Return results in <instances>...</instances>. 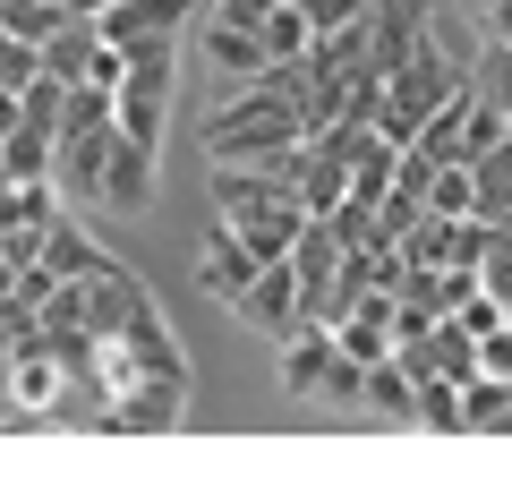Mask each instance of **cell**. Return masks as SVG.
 I'll return each instance as SVG.
<instances>
[{
	"mask_svg": "<svg viewBox=\"0 0 512 478\" xmlns=\"http://www.w3.org/2000/svg\"><path fill=\"white\" fill-rule=\"evenodd\" d=\"M299 137H308V120H299V103H282L274 86H239L231 103H214V120H205V146H214V163H274V154H291Z\"/></svg>",
	"mask_w": 512,
	"mask_h": 478,
	"instance_id": "cell-1",
	"label": "cell"
},
{
	"mask_svg": "<svg viewBox=\"0 0 512 478\" xmlns=\"http://www.w3.org/2000/svg\"><path fill=\"white\" fill-rule=\"evenodd\" d=\"M453 94H470V69H461V60L436 43V26H427V35L410 43V60L384 77V111H376V129L410 146V137L427 129V111H444Z\"/></svg>",
	"mask_w": 512,
	"mask_h": 478,
	"instance_id": "cell-2",
	"label": "cell"
},
{
	"mask_svg": "<svg viewBox=\"0 0 512 478\" xmlns=\"http://www.w3.org/2000/svg\"><path fill=\"white\" fill-rule=\"evenodd\" d=\"M188 410V376H137L128 393H111L103 427L111 436H163V427H180Z\"/></svg>",
	"mask_w": 512,
	"mask_h": 478,
	"instance_id": "cell-3",
	"label": "cell"
},
{
	"mask_svg": "<svg viewBox=\"0 0 512 478\" xmlns=\"http://www.w3.org/2000/svg\"><path fill=\"white\" fill-rule=\"evenodd\" d=\"M231 316H239V325H256V333H265V342H282V333H291L299 316H308V291H299L291 257H274V265H265V274H256L248 291L231 299Z\"/></svg>",
	"mask_w": 512,
	"mask_h": 478,
	"instance_id": "cell-4",
	"label": "cell"
},
{
	"mask_svg": "<svg viewBox=\"0 0 512 478\" xmlns=\"http://www.w3.org/2000/svg\"><path fill=\"white\" fill-rule=\"evenodd\" d=\"M256 274H265V257H256L248 239H239L231 222L214 214V231H205V248H197V291H205V299H222V308H231V299L248 291Z\"/></svg>",
	"mask_w": 512,
	"mask_h": 478,
	"instance_id": "cell-5",
	"label": "cell"
},
{
	"mask_svg": "<svg viewBox=\"0 0 512 478\" xmlns=\"http://www.w3.org/2000/svg\"><path fill=\"white\" fill-rule=\"evenodd\" d=\"M188 18H197V0H111L94 26H103V43L128 52V43H180Z\"/></svg>",
	"mask_w": 512,
	"mask_h": 478,
	"instance_id": "cell-6",
	"label": "cell"
},
{
	"mask_svg": "<svg viewBox=\"0 0 512 478\" xmlns=\"http://www.w3.org/2000/svg\"><path fill=\"white\" fill-rule=\"evenodd\" d=\"M60 385H69V368H60L52 333H43V342H18V350H9V393H18V410H26V419H52Z\"/></svg>",
	"mask_w": 512,
	"mask_h": 478,
	"instance_id": "cell-7",
	"label": "cell"
},
{
	"mask_svg": "<svg viewBox=\"0 0 512 478\" xmlns=\"http://www.w3.org/2000/svg\"><path fill=\"white\" fill-rule=\"evenodd\" d=\"M342 257H350V248H342V231H333L325 214H308V222H299V239H291V274H299V291H308V308L333 291Z\"/></svg>",
	"mask_w": 512,
	"mask_h": 478,
	"instance_id": "cell-8",
	"label": "cell"
},
{
	"mask_svg": "<svg viewBox=\"0 0 512 478\" xmlns=\"http://www.w3.org/2000/svg\"><path fill=\"white\" fill-rule=\"evenodd\" d=\"M154 163H163V154L137 146V137L111 146V171H103V205H111V214H146V205H154Z\"/></svg>",
	"mask_w": 512,
	"mask_h": 478,
	"instance_id": "cell-9",
	"label": "cell"
},
{
	"mask_svg": "<svg viewBox=\"0 0 512 478\" xmlns=\"http://www.w3.org/2000/svg\"><path fill=\"white\" fill-rule=\"evenodd\" d=\"M265 35H256V26H231V18H214L205 26V69L214 77H231V86H248V77H265Z\"/></svg>",
	"mask_w": 512,
	"mask_h": 478,
	"instance_id": "cell-10",
	"label": "cell"
},
{
	"mask_svg": "<svg viewBox=\"0 0 512 478\" xmlns=\"http://www.w3.org/2000/svg\"><path fill=\"white\" fill-rule=\"evenodd\" d=\"M120 342L137 350V368H146V376H188V350L171 342V325H163V308H154V299L120 325Z\"/></svg>",
	"mask_w": 512,
	"mask_h": 478,
	"instance_id": "cell-11",
	"label": "cell"
},
{
	"mask_svg": "<svg viewBox=\"0 0 512 478\" xmlns=\"http://www.w3.org/2000/svg\"><path fill=\"white\" fill-rule=\"evenodd\" d=\"M103 52V26L94 18H69L52 43H43V77H60V86H86V60Z\"/></svg>",
	"mask_w": 512,
	"mask_h": 478,
	"instance_id": "cell-12",
	"label": "cell"
},
{
	"mask_svg": "<svg viewBox=\"0 0 512 478\" xmlns=\"http://www.w3.org/2000/svg\"><path fill=\"white\" fill-rule=\"evenodd\" d=\"M43 265H52V274H60V282H69V274H94V265H111V257H103V248H94V239H86V231H77V222H69V214H60V222H52V231H43Z\"/></svg>",
	"mask_w": 512,
	"mask_h": 478,
	"instance_id": "cell-13",
	"label": "cell"
},
{
	"mask_svg": "<svg viewBox=\"0 0 512 478\" xmlns=\"http://www.w3.org/2000/svg\"><path fill=\"white\" fill-rule=\"evenodd\" d=\"M410 419L444 427V436H470V419H461V385H453V376H419V410H410Z\"/></svg>",
	"mask_w": 512,
	"mask_h": 478,
	"instance_id": "cell-14",
	"label": "cell"
},
{
	"mask_svg": "<svg viewBox=\"0 0 512 478\" xmlns=\"http://www.w3.org/2000/svg\"><path fill=\"white\" fill-rule=\"evenodd\" d=\"M427 214H478V171L470 163H436V180H427Z\"/></svg>",
	"mask_w": 512,
	"mask_h": 478,
	"instance_id": "cell-15",
	"label": "cell"
},
{
	"mask_svg": "<svg viewBox=\"0 0 512 478\" xmlns=\"http://www.w3.org/2000/svg\"><path fill=\"white\" fill-rule=\"evenodd\" d=\"M256 35H265V52H274V60H299V52L316 43V26H308V9H299V0H282V9L256 26Z\"/></svg>",
	"mask_w": 512,
	"mask_h": 478,
	"instance_id": "cell-16",
	"label": "cell"
},
{
	"mask_svg": "<svg viewBox=\"0 0 512 478\" xmlns=\"http://www.w3.org/2000/svg\"><path fill=\"white\" fill-rule=\"evenodd\" d=\"M470 86L487 94V103H504V111H512V43H504V35H487V60L470 69Z\"/></svg>",
	"mask_w": 512,
	"mask_h": 478,
	"instance_id": "cell-17",
	"label": "cell"
},
{
	"mask_svg": "<svg viewBox=\"0 0 512 478\" xmlns=\"http://www.w3.org/2000/svg\"><path fill=\"white\" fill-rule=\"evenodd\" d=\"M0 77H9V86H35L43 77V43H18L9 26H0Z\"/></svg>",
	"mask_w": 512,
	"mask_h": 478,
	"instance_id": "cell-18",
	"label": "cell"
},
{
	"mask_svg": "<svg viewBox=\"0 0 512 478\" xmlns=\"http://www.w3.org/2000/svg\"><path fill=\"white\" fill-rule=\"evenodd\" d=\"M453 316H461V325H470V333H478V342H487V333H495V325H504V316H512V308H504V299H495V291H487V282H478V291H470V299H461V308H453Z\"/></svg>",
	"mask_w": 512,
	"mask_h": 478,
	"instance_id": "cell-19",
	"label": "cell"
},
{
	"mask_svg": "<svg viewBox=\"0 0 512 478\" xmlns=\"http://www.w3.org/2000/svg\"><path fill=\"white\" fill-rule=\"evenodd\" d=\"M299 9H308V26H316V35H333V26H359L367 9H376V0H299Z\"/></svg>",
	"mask_w": 512,
	"mask_h": 478,
	"instance_id": "cell-20",
	"label": "cell"
},
{
	"mask_svg": "<svg viewBox=\"0 0 512 478\" xmlns=\"http://www.w3.org/2000/svg\"><path fill=\"white\" fill-rule=\"evenodd\" d=\"M478 368H487V376H512V325H495L487 342H478Z\"/></svg>",
	"mask_w": 512,
	"mask_h": 478,
	"instance_id": "cell-21",
	"label": "cell"
},
{
	"mask_svg": "<svg viewBox=\"0 0 512 478\" xmlns=\"http://www.w3.org/2000/svg\"><path fill=\"white\" fill-rule=\"evenodd\" d=\"M282 0H214V18H231V26H265Z\"/></svg>",
	"mask_w": 512,
	"mask_h": 478,
	"instance_id": "cell-22",
	"label": "cell"
},
{
	"mask_svg": "<svg viewBox=\"0 0 512 478\" xmlns=\"http://www.w3.org/2000/svg\"><path fill=\"white\" fill-rule=\"evenodd\" d=\"M18 120H26V86L0 77V137H18Z\"/></svg>",
	"mask_w": 512,
	"mask_h": 478,
	"instance_id": "cell-23",
	"label": "cell"
},
{
	"mask_svg": "<svg viewBox=\"0 0 512 478\" xmlns=\"http://www.w3.org/2000/svg\"><path fill=\"white\" fill-rule=\"evenodd\" d=\"M69 9H77V18H103V9H111V0H69Z\"/></svg>",
	"mask_w": 512,
	"mask_h": 478,
	"instance_id": "cell-24",
	"label": "cell"
},
{
	"mask_svg": "<svg viewBox=\"0 0 512 478\" xmlns=\"http://www.w3.org/2000/svg\"><path fill=\"white\" fill-rule=\"evenodd\" d=\"M470 9H478V18H487V0H470Z\"/></svg>",
	"mask_w": 512,
	"mask_h": 478,
	"instance_id": "cell-25",
	"label": "cell"
}]
</instances>
